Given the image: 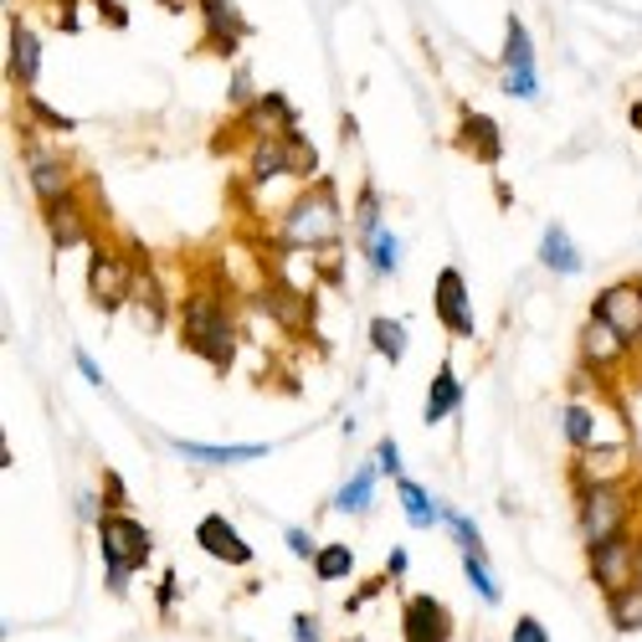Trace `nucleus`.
I'll return each mask as SVG.
<instances>
[{"instance_id": "1", "label": "nucleus", "mask_w": 642, "mask_h": 642, "mask_svg": "<svg viewBox=\"0 0 642 642\" xmlns=\"http://www.w3.org/2000/svg\"><path fill=\"white\" fill-rule=\"evenodd\" d=\"M339 201L334 191L319 180L313 191H304L293 201V211L283 216V247H304V253H319V247H330L334 236H339Z\"/></svg>"}, {"instance_id": "2", "label": "nucleus", "mask_w": 642, "mask_h": 642, "mask_svg": "<svg viewBox=\"0 0 642 642\" xmlns=\"http://www.w3.org/2000/svg\"><path fill=\"white\" fill-rule=\"evenodd\" d=\"M185 345L221 370L232 365V319H227V309L216 304L211 293H195L185 304Z\"/></svg>"}, {"instance_id": "3", "label": "nucleus", "mask_w": 642, "mask_h": 642, "mask_svg": "<svg viewBox=\"0 0 642 642\" xmlns=\"http://www.w3.org/2000/svg\"><path fill=\"white\" fill-rule=\"evenodd\" d=\"M627 519H632V493L627 484H591L581 488V540L586 550L622 535Z\"/></svg>"}, {"instance_id": "4", "label": "nucleus", "mask_w": 642, "mask_h": 642, "mask_svg": "<svg viewBox=\"0 0 642 642\" xmlns=\"http://www.w3.org/2000/svg\"><path fill=\"white\" fill-rule=\"evenodd\" d=\"M98 545H103V561L108 565H129V570H139V565L150 561V529L114 509V514L98 519Z\"/></svg>"}, {"instance_id": "5", "label": "nucleus", "mask_w": 642, "mask_h": 642, "mask_svg": "<svg viewBox=\"0 0 642 642\" xmlns=\"http://www.w3.org/2000/svg\"><path fill=\"white\" fill-rule=\"evenodd\" d=\"M591 576H596V586H602L606 596L638 586V540L622 529V535H612L602 545H591Z\"/></svg>"}, {"instance_id": "6", "label": "nucleus", "mask_w": 642, "mask_h": 642, "mask_svg": "<svg viewBox=\"0 0 642 642\" xmlns=\"http://www.w3.org/2000/svg\"><path fill=\"white\" fill-rule=\"evenodd\" d=\"M504 93L509 98H540V73H535V41L519 16H509V41H504Z\"/></svg>"}, {"instance_id": "7", "label": "nucleus", "mask_w": 642, "mask_h": 642, "mask_svg": "<svg viewBox=\"0 0 642 642\" xmlns=\"http://www.w3.org/2000/svg\"><path fill=\"white\" fill-rule=\"evenodd\" d=\"M129 288H134V262L118 253H93V268H88V293H93L98 309H118L124 298H129Z\"/></svg>"}, {"instance_id": "8", "label": "nucleus", "mask_w": 642, "mask_h": 642, "mask_svg": "<svg viewBox=\"0 0 642 642\" xmlns=\"http://www.w3.org/2000/svg\"><path fill=\"white\" fill-rule=\"evenodd\" d=\"M622 339H642V283H612L596 293V309Z\"/></svg>"}, {"instance_id": "9", "label": "nucleus", "mask_w": 642, "mask_h": 642, "mask_svg": "<svg viewBox=\"0 0 642 642\" xmlns=\"http://www.w3.org/2000/svg\"><path fill=\"white\" fill-rule=\"evenodd\" d=\"M627 350H632V339H622V334L612 330L602 313H591V319H586V330H581V360H586V370L606 375V370L622 365Z\"/></svg>"}, {"instance_id": "10", "label": "nucleus", "mask_w": 642, "mask_h": 642, "mask_svg": "<svg viewBox=\"0 0 642 642\" xmlns=\"http://www.w3.org/2000/svg\"><path fill=\"white\" fill-rule=\"evenodd\" d=\"M401 638L407 642H452V617L437 596H407L401 606Z\"/></svg>"}, {"instance_id": "11", "label": "nucleus", "mask_w": 642, "mask_h": 642, "mask_svg": "<svg viewBox=\"0 0 642 642\" xmlns=\"http://www.w3.org/2000/svg\"><path fill=\"white\" fill-rule=\"evenodd\" d=\"M432 309H437V319H442L448 334H473V304H467V283L458 268H442V273H437Z\"/></svg>"}, {"instance_id": "12", "label": "nucleus", "mask_w": 642, "mask_h": 642, "mask_svg": "<svg viewBox=\"0 0 642 642\" xmlns=\"http://www.w3.org/2000/svg\"><path fill=\"white\" fill-rule=\"evenodd\" d=\"M47 232H52V247H62V253L93 242V221H88V211L78 206V195H62V201L47 206Z\"/></svg>"}, {"instance_id": "13", "label": "nucleus", "mask_w": 642, "mask_h": 642, "mask_svg": "<svg viewBox=\"0 0 642 642\" xmlns=\"http://www.w3.org/2000/svg\"><path fill=\"white\" fill-rule=\"evenodd\" d=\"M195 545L216 555L221 565H253V545L242 540L232 529V519H221V514H206L201 525H195Z\"/></svg>"}, {"instance_id": "14", "label": "nucleus", "mask_w": 642, "mask_h": 642, "mask_svg": "<svg viewBox=\"0 0 642 642\" xmlns=\"http://www.w3.org/2000/svg\"><path fill=\"white\" fill-rule=\"evenodd\" d=\"M627 463H632V452H627L622 442L586 448V452H576V478H581V488H591V484H622Z\"/></svg>"}, {"instance_id": "15", "label": "nucleus", "mask_w": 642, "mask_h": 642, "mask_svg": "<svg viewBox=\"0 0 642 642\" xmlns=\"http://www.w3.org/2000/svg\"><path fill=\"white\" fill-rule=\"evenodd\" d=\"M26 176H31V191L52 206L62 195H73V165L62 155H47V150H31L26 155Z\"/></svg>"}, {"instance_id": "16", "label": "nucleus", "mask_w": 642, "mask_h": 642, "mask_svg": "<svg viewBox=\"0 0 642 642\" xmlns=\"http://www.w3.org/2000/svg\"><path fill=\"white\" fill-rule=\"evenodd\" d=\"M458 144H463L467 155H478L484 165H499V159H504V129H499L488 114H463Z\"/></svg>"}, {"instance_id": "17", "label": "nucleus", "mask_w": 642, "mask_h": 642, "mask_svg": "<svg viewBox=\"0 0 642 642\" xmlns=\"http://www.w3.org/2000/svg\"><path fill=\"white\" fill-rule=\"evenodd\" d=\"M41 73V37L26 21H11V78L16 88H31Z\"/></svg>"}, {"instance_id": "18", "label": "nucleus", "mask_w": 642, "mask_h": 642, "mask_svg": "<svg viewBox=\"0 0 642 642\" xmlns=\"http://www.w3.org/2000/svg\"><path fill=\"white\" fill-rule=\"evenodd\" d=\"M452 411H463V381L452 375V365H442L432 375V390H427V411H422V422L437 427V422H448Z\"/></svg>"}, {"instance_id": "19", "label": "nucleus", "mask_w": 642, "mask_h": 642, "mask_svg": "<svg viewBox=\"0 0 642 642\" xmlns=\"http://www.w3.org/2000/svg\"><path fill=\"white\" fill-rule=\"evenodd\" d=\"M201 11H206V26H211V47L232 57L236 37L247 31V26H242V16H236V5H232V0H201Z\"/></svg>"}, {"instance_id": "20", "label": "nucleus", "mask_w": 642, "mask_h": 642, "mask_svg": "<svg viewBox=\"0 0 642 642\" xmlns=\"http://www.w3.org/2000/svg\"><path fill=\"white\" fill-rule=\"evenodd\" d=\"M540 262H545L550 273H561V278L581 273V253H576V242H570L565 227H545V236H540Z\"/></svg>"}, {"instance_id": "21", "label": "nucleus", "mask_w": 642, "mask_h": 642, "mask_svg": "<svg viewBox=\"0 0 642 642\" xmlns=\"http://www.w3.org/2000/svg\"><path fill=\"white\" fill-rule=\"evenodd\" d=\"M180 458H191V463H253V458H262L268 452V442H236V448H211V442H176Z\"/></svg>"}, {"instance_id": "22", "label": "nucleus", "mask_w": 642, "mask_h": 642, "mask_svg": "<svg viewBox=\"0 0 642 642\" xmlns=\"http://www.w3.org/2000/svg\"><path fill=\"white\" fill-rule=\"evenodd\" d=\"M129 304H134V313H139V324H144V330H159V324H165V293H159V283L150 278V268H134Z\"/></svg>"}, {"instance_id": "23", "label": "nucleus", "mask_w": 642, "mask_h": 642, "mask_svg": "<svg viewBox=\"0 0 642 642\" xmlns=\"http://www.w3.org/2000/svg\"><path fill=\"white\" fill-rule=\"evenodd\" d=\"M396 499H401V509H407L411 529H432L437 519H442V509L432 504V493L422 484H411V478H396Z\"/></svg>"}, {"instance_id": "24", "label": "nucleus", "mask_w": 642, "mask_h": 642, "mask_svg": "<svg viewBox=\"0 0 642 642\" xmlns=\"http://www.w3.org/2000/svg\"><path fill=\"white\" fill-rule=\"evenodd\" d=\"M370 345L381 350V360H390V365H401L407 360V330H401V319H370Z\"/></svg>"}, {"instance_id": "25", "label": "nucleus", "mask_w": 642, "mask_h": 642, "mask_svg": "<svg viewBox=\"0 0 642 642\" xmlns=\"http://www.w3.org/2000/svg\"><path fill=\"white\" fill-rule=\"evenodd\" d=\"M370 499H375V467H360L350 484L334 493V509H339V514H365Z\"/></svg>"}, {"instance_id": "26", "label": "nucleus", "mask_w": 642, "mask_h": 642, "mask_svg": "<svg viewBox=\"0 0 642 642\" xmlns=\"http://www.w3.org/2000/svg\"><path fill=\"white\" fill-rule=\"evenodd\" d=\"M561 422H565V442L576 452L591 448V437H596V416H591V407L586 401H570V407L561 411Z\"/></svg>"}, {"instance_id": "27", "label": "nucleus", "mask_w": 642, "mask_h": 642, "mask_svg": "<svg viewBox=\"0 0 642 642\" xmlns=\"http://www.w3.org/2000/svg\"><path fill=\"white\" fill-rule=\"evenodd\" d=\"M350 570H355L350 545H324L319 555H313V576H319V581H345Z\"/></svg>"}, {"instance_id": "28", "label": "nucleus", "mask_w": 642, "mask_h": 642, "mask_svg": "<svg viewBox=\"0 0 642 642\" xmlns=\"http://www.w3.org/2000/svg\"><path fill=\"white\" fill-rule=\"evenodd\" d=\"M365 257H370V268H375V273L390 278V273H396V262H401V257H396V236H390L386 227H381L375 236H365Z\"/></svg>"}, {"instance_id": "29", "label": "nucleus", "mask_w": 642, "mask_h": 642, "mask_svg": "<svg viewBox=\"0 0 642 642\" xmlns=\"http://www.w3.org/2000/svg\"><path fill=\"white\" fill-rule=\"evenodd\" d=\"M612 622L622 627V632L642 627V586H627V591H617V596H612Z\"/></svg>"}, {"instance_id": "30", "label": "nucleus", "mask_w": 642, "mask_h": 642, "mask_svg": "<svg viewBox=\"0 0 642 642\" xmlns=\"http://www.w3.org/2000/svg\"><path fill=\"white\" fill-rule=\"evenodd\" d=\"M463 570H467V581H473V591H478L488 606L499 602V586H493V576H488V561H484V555H463Z\"/></svg>"}, {"instance_id": "31", "label": "nucleus", "mask_w": 642, "mask_h": 642, "mask_svg": "<svg viewBox=\"0 0 642 642\" xmlns=\"http://www.w3.org/2000/svg\"><path fill=\"white\" fill-rule=\"evenodd\" d=\"M442 519L452 525V535H458V550H463V555H484V540H478V525H473L467 514H452V509H442Z\"/></svg>"}, {"instance_id": "32", "label": "nucleus", "mask_w": 642, "mask_h": 642, "mask_svg": "<svg viewBox=\"0 0 642 642\" xmlns=\"http://www.w3.org/2000/svg\"><path fill=\"white\" fill-rule=\"evenodd\" d=\"M26 118H37V129H73V118L57 114V108H47L37 98H26Z\"/></svg>"}, {"instance_id": "33", "label": "nucleus", "mask_w": 642, "mask_h": 642, "mask_svg": "<svg viewBox=\"0 0 642 642\" xmlns=\"http://www.w3.org/2000/svg\"><path fill=\"white\" fill-rule=\"evenodd\" d=\"M283 545H288L293 555H298V561H313V555H319V545H313V535H309V529H298V525H293L288 535H283Z\"/></svg>"}, {"instance_id": "34", "label": "nucleus", "mask_w": 642, "mask_h": 642, "mask_svg": "<svg viewBox=\"0 0 642 642\" xmlns=\"http://www.w3.org/2000/svg\"><path fill=\"white\" fill-rule=\"evenodd\" d=\"M375 467H381L386 478H401V452H396L390 437H381V448H375Z\"/></svg>"}, {"instance_id": "35", "label": "nucleus", "mask_w": 642, "mask_h": 642, "mask_svg": "<svg viewBox=\"0 0 642 642\" xmlns=\"http://www.w3.org/2000/svg\"><path fill=\"white\" fill-rule=\"evenodd\" d=\"M375 232H381V201L365 195V201H360V236H375Z\"/></svg>"}, {"instance_id": "36", "label": "nucleus", "mask_w": 642, "mask_h": 642, "mask_svg": "<svg viewBox=\"0 0 642 642\" xmlns=\"http://www.w3.org/2000/svg\"><path fill=\"white\" fill-rule=\"evenodd\" d=\"M509 642H550V632L535 622V617H519V622H514V638H509Z\"/></svg>"}, {"instance_id": "37", "label": "nucleus", "mask_w": 642, "mask_h": 642, "mask_svg": "<svg viewBox=\"0 0 642 642\" xmlns=\"http://www.w3.org/2000/svg\"><path fill=\"white\" fill-rule=\"evenodd\" d=\"M103 499H108V504H124V478H118V473H103Z\"/></svg>"}, {"instance_id": "38", "label": "nucleus", "mask_w": 642, "mask_h": 642, "mask_svg": "<svg viewBox=\"0 0 642 642\" xmlns=\"http://www.w3.org/2000/svg\"><path fill=\"white\" fill-rule=\"evenodd\" d=\"M232 103H253V78H247V73L232 78Z\"/></svg>"}, {"instance_id": "39", "label": "nucleus", "mask_w": 642, "mask_h": 642, "mask_svg": "<svg viewBox=\"0 0 642 642\" xmlns=\"http://www.w3.org/2000/svg\"><path fill=\"white\" fill-rule=\"evenodd\" d=\"M293 638H298V642H319V627H313V617H293Z\"/></svg>"}, {"instance_id": "40", "label": "nucleus", "mask_w": 642, "mask_h": 642, "mask_svg": "<svg viewBox=\"0 0 642 642\" xmlns=\"http://www.w3.org/2000/svg\"><path fill=\"white\" fill-rule=\"evenodd\" d=\"M78 370L88 375V381H93V386H103V370H98V360L88 350H78Z\"/></svg>"}, {"instance_id": "41", "label": "nucleus", "mask_w": 642, "mask_h": 642, "mask_svg": "<svg viewBox=\"0 0 642 642\" xmlns=\"http://www.w3.org/2000/svg\"><path fill=\"white\" fill-rule=\"evenodd\" d=\"M108 591H129V565H108Z\"/></svg>"}, {"instance_id": "42", "label": "nucleus", "mask_w": 642, "mask_h": 642, "mask_svg": "<svg viewBox=\"0 0 642 642\" xmlns=\"http://www.w3.org/2000/svg\"><path fill=\"white\" fill-rule=\"evenodd\" d=\"M407 550H390V561H386V570H390V576H407Z\"/></svg>"}, {"instance_id": "43", "label": "nucleus", "mask_w": 642, "mask_h": 642, "mask_svg": "<svg viewBox=\"0 0 642 642\" xmlns=\"http://www.w3.org/2000/svg\"><path fill=\"white\" fill-rule=\"evenodd\" d=\"M627 118H632V124H638V129H642V98H638V103H632V108H627Z\"/></svg>"}]
</instances>
